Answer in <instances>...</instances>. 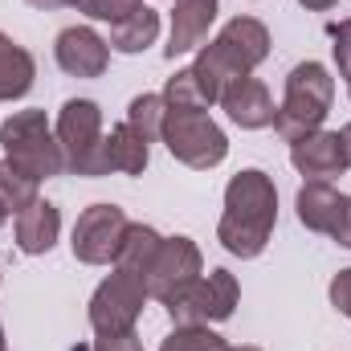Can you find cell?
<instances>
[{
  "mask_svg": "<svg viewBox=\"0 0 351 351\" xmlns=\"http://www.w3.org/2000/svg\"><path fill=\"white\" fill-rule=\"evenodd\" d=\"M278 225V188L262 168H245L225 188V213L217 221V241L225 254L254 262L269 245V233Z\"/></svg>",
  "mask_w": 351,
  "mask_h": 351,
  "instance_id": "cell-1",
  "label": "cell"
},
{
  "mask_svg": "<svg viewBox=\"0 0 351 351\" xmlns=\"http://www.w3.org/2000/svg\"><path fill=\"white\" fill-rule=\"evenodd\" d=\"M269 58V29L258 16H233L225 29L196 49L192 74L208 94V102H221V94L233 86L237 78H250L258 66Z\"/></svg>",
  "mask_w": 351,
  "mask_h": 351,
  "instance_id": "cell-2",
  "label": "cell"
},
{
  "mask_svg": "<svg viewBox=\"0 0 351 351\" xmlns=\"http://www.w3.org/2000/svg\"><path fill=\"white\" fill-rule=\"evenodd\" d=\"M331 102H335V78L323 62H298L290 74H286V94H282V106H278V119H274V131L294 143L311 131H319L331 114Z\"/></svg>",
  "mask_w": 351,
  "mask_h": 351,
  "instance_id": "cell-3",
  "label": "cell"
},
{
  "mask_svg": "<svg viewBox=\"0 0 351 351\" xmlns=\"http://www.w3.org/2000/svg\"><path fill=\"white\" fill-rule=\"evenodd\" d=\"M0 147H4V160H12L16 168H25L37 180H53V176L66 172V156H62V143L45 119V110H12L4 123H0Z\"/></svg>",
  "mask_w": 351,
  "mask_h": 351,
  "instance_id": "cell-4",
  "label": "cell"
},
{
  "mask_svg": "<svg viewBox=\"0 0 351 351\" xmlns=\"http://www.w3.org/2000/svg\"><path fill=\"white\" fill-rule=\"evenodd\" d=\"M53 135L62 143V156H66V172L74 176H106L102 168V110L94 98H70L62 110H58V123H53Z\"/></svg>",
  "mask_w": 351,
  "mask_h": 351,
  "instance_id": "cell-5",
  "label": "cell"
},
{
  "mask_svg": "<svg viewBox=\"0 0 351 351\" xmlns=\"http://www.w3.org/2000/svg\"><path fill=\"white\" fill-rule=\"evenodd\" d=\"M160 143L184 168H196V172H208V168L225 164V156H229V135L204 110H168Z\"/></svg>",
  "mask_w": 351,
  "mask_h": 351,
  "instance_id": "cell-6",
  "label": "cell"
},
{
  "mask_svg": "<svg viewBox=\"0 0 351 351\" xmlns=\"http://www.w3.org/2000/svg\"><path fill=\"white\" fill-rule=\"evenodd\" d=\"M241 302V286L229 269H208V278H196L192 286H184L172 294L164 306L172 315L176 327H208V323H225L233 319Z\"/></svg>",
  "mask_w": 351,
  "mask_h": 351,
  "instance_id": "cell-7",
  "label": "cell"
},
{
  "mask_svg": "<svg viewBox=\"0 0 351 351\" xmlns=\"http://www.w3.org/2000/svg\"><path fill=\"white\" fill-rule=\"evenodd\" d=\"M147 282L127 274V269H110L98 290L90 294V327L94 335H127L135 331L143 306H147Z\"/></svg>",
  "mask_w": 351,
  "mask_h": 351,
  "instance_id": "cell-8",
  "label": "cell"
},
{
  "mask_svg": "<svg viewBox=\"0 0 351 351\" xmlns=\"http://www.w3.org/2000/svg\"><path fill=\"white\" fill-rule=\"evenodd\" d=\"M127 213L119 204H90L86 213L74 221L70 250L82 265H110L119 254V241L127 233Z\"/></svg>",
  "mask_w": 351,
  "mask_h": 351,
  "instance_id": "cell-9",
  "label": "cell"
},
{
  "mask_svg": "<svg viewBox=\"0 0 351 351\" xmlns=\"http://www.w3.org/2000/svg\"><path fill=\"white\" fill-rule=\"evenodd\" d=\"M200 274H204V258H200L196 241L192 237H164L156 262L147 269V294L156 302H168L184 286H192Z\"/></svg>",
  "mask_w": 351,
  "mask_h": 351,
  "instance_id": "cell-10",
  "label": "cell"
},
{
  "mask_svg": "<svg viewBox=\"0 0 351 351\" xmlns=\"http://www.w3.org/2000/svg\"><path fill=\"white\" fill-rule=\"evenodd\" d=\"M53 58H58L62 74H70V78H102L110 66V45L90 25H70L58 33Z\"/></svg>",
  "mask_w": 351,
  "mask_h": 351,
  "instance_id": "cell-11",
  "label": "cell"
},
{
  "mask_svg": "<svg viewBox=\"0 0 351 351\" xmlns=\"http://www.w3.org/2000/svg\"><path fill=\"white\" fill-rule=\"evenodd\" d=\"M290 164L306 180H335V176H343L348 172V156H343L339 131H323L319 127V131L294 139L290 143Z\"/></svg>",
  "mask_w": 351,
  "mask_h": 351,
  "instance_id": "cell-12",
  "label": "cell"
},
{
  "mask_svg": "<svg viewBox=\"0 0 351 351\" xmlns=\"http://www.w3.org/2000/svg\"><path fill=\"white\" fill-rule=\"evenodd\" d=\"M221 110L241 127V131H265L274 127L278 119V106H274V94L265 90L262 78H237L233 86L221 94Z\"/></svg>",
  "mask_w": 351,
  "mask_h": 351,
  "instance_id": "cell-13",
  "label": "cell"
},
{
  "mask_svg": "<svg viewBox=\"0 0 351 351\" xmlns=\"http://www.w3.org/2000/svg\"><path fill=\"white\" fill-rule=\"evenodd\" d=\"M221 12V0H176L172 8V37L164 58H180V53H196L208 41V29Z\"/></svg>",
  "mask_w": 351,
  "mask_h": 351,
  "instance_id": "cell-14",
  "label": "cell"
},
{
  "mask_svg": "<svg viewBox=\"0 0 351 351\" xmlns=\"http://www.w3.org/2000/svg\"><path fill=\"white\" fill-rule=\"evenodd\" d=\"M12 233H16V250L29 254V258H41L58 245V233H62V208L49 204V200H33L25 213H16L12 221Z\"/></svg>",
  "mask_w": 351,
  "mask_h": 351,
  "instance_id": "cell-15",
  "label": "cell"
},
{
  "mask_svg": "<svg viewBox=\"0 0 351 351\" xmlns=\"http://www.w3.org/2000/svg\"><path fill=\"white\" fill-rule=\"evenodd\" d=\"M294 208H298V221L311 229V233H335L339 225V213H343V196L331 188V180H306L294 196Z\"/></svg>",
  "mask_w": 351,
  "mask_h": 351,
  "instance_id": "cell-16",
  "label": "cell"
},
{
  "mask_svg": "<svg viewBox=\"0 0 351 351\" xmlns=\"http://www.w3.org/2000/svg\"><path fill=\"white\" fill-rule=\"evenodd\" d=\"M147 160H152V143H143L127 123L110 127V135L102 139V168H106V176H110V172L143 176Z\"/></svg>",
  "mask_w": 351,
  "mask_h": 351,
  "instance_id": "cell-17",
  "label": "cell"
},
{
  "mask_svg": "<svg viewBox=\"0 0 351 351\" xmlns=\"http://www.w3.org/2000/svg\"><path fill=\"white\" fill-rule=\"evenodd\" d=\"M37 78V62L25 45H16L4 29H0V102H16L33 90Z\"/></svg>",
  "mask_w": 351,
  "mask_h": 351,
  "instance_id": "cell-18",
  "label": "cell"
},
{
  "mask_svg": "<svg viewBox=\"0 0 351 351\" xmlns=\"http://www.w3.org/2000/svg\"><path fill=\"white\" fill-rule=\"evenodd\" d=\"M160 241L164 237L152 225H127V233L119 241V254H114V269H127V274L147 282V269H152L156 254H160Z\"/></svg>",
  "mask_w": 351,
  "mask_h": 351,
  "instance_id": "cell-19",
  "label": "cell"
},
{
  "mask_svg": "<svg viewBox=\"0 0 351 351\" xmlns=\"http://www.w3.org/2000/svg\"><path fill=\"white\" fill-rule=\"evenodd\" d=\"M156 37H160V12L156 8H139V12H131L127 21H119V25H110V49L114 53H143L147 45H156Z\"/></svg>",
  "mask_w": 351,
  "mask_h": 351,
  "instance_id": "cell-20",
  "label": "cell"
},
{
  "mask_svg": "<svg viewBox=\"0 0 351 351\" xmlns=\"http://www.w3.org/2000/svg\"><path fill=\"white\" fill-rule=\"evenodd\" d=\"M164 119H168L164 94H139V98H131V106H127V127H131L143 143L164 139Z\"/></svg>",
  "mask_w": 351,
  "mask_h": 351,
  "instance_id": "cell-21",
  "label": "cell"
},
{
  "mask_svg": "<svg viewBox=\"0 0 351 351\" xmlns=\"http://www.w3.org/2000/svg\"><path fill=\"white\" fill-rule=\"evenodd\" d=\"M37 188H41L37 176H29L25 168H16L12 160H0V200H4V208H8L12 217L25 213L33 200H41Z\"/></svg>",
  "mask_w": 351,
  "mask_h": 351,
  "instance_id": "cell-22",
  "label": "cell"
},
{
  "mask_svg": "<svg viewBox=\"0 0 351 351\" xmlns=\"http://www.w3.org/2000/svg\"><path fill=\"white\" fill-rule=\"evenodd\" d=\"M164 102H168V110H208V106H213L208 94H204V86H200V78L192 74V66H188V70H176L172 78H168Z\"/></svg>",
  "mask_w": 351,
  "mask_h": 351,
  "instance_id": "cell-23",
  "label": "cell"
},
{
  "mask_svg": "<svg viewBox=\"0 0 351 351\" xmlns=\"http://www.w3.org/2000/svg\"><path fill=\"white\" fill-rule=\"evenodd\" d=\"M160 351H233V348L213 327H176L172 335L160 343Z\"/></svg>",
  "mask_w": 351,
  "mask_h": 351,
  "instance_id": "cell-24",
  "label": "cell"
},
{
  "mask_svg": "<svg viewBox=\"0 0 351 351\" xmlns=\"http://www.w3.org/2000/svg\"><path fill=\"white\" fill-rule=\"evenodd\" d=\"M74 8H78V12H86L90 21L119 25V21H127L131 12H139V8H143V0H78Z\"/></svg>",
  "mask_w": 351,
  "mask_h": 351,
  "instance_id": "cell-25",
  "label": "cell"
},
{
  "mask_svg": "<svg viewBox=\"0 0 351 351\" xmlns=\"http://www.w3.org/2000/svg\"><path fill=\"white\" fill-rule=\"evenodd\" d=\"M331 53H335V66H339V74L351 78V21H339V25H331Z\"/></svg>",
  "mask_w": 351,
  "mask_h": 351,
  "instance_id": "cell-26",
  "label": "cell"
},
{
  "mask_svg": "<svg viewBox=\"0 0 351 351\" xmlns=\"http://www.w3.org/2000/svg\"><path fill=\"white\" fill-rule=\"evenodd\" d=\"M331 306H335L343 319H351V265L331 278Z\"/></svg>",
  "mask_w": 351,
  "mask_h": 351,
  "instance_id": "cell-27",
  "label": "cell"
},
{
  "mask_svg": "<svg viewBox=\"0 0 351 351\" xmlns=\"http://www.w3.org/2000/svg\"><path fill=\"white\" fill-rule=\"evenodd\" d=\"M90 351H143V343L135 331H127V335H98Z\"/></svg>",
  "mask_w": 351,
  "mask_h": 351,
  "instance_id": "cell-28",
  "label": "cell"
},
{
  "mask_svg": "<svg viewBox=\"0 0 351 351\" xmlns=\"http://www.w3.org/2000/svg\"><path fill=\"white\" fill-rule=\"evenodd\" d=\"M343 250H351V196H343V213H339V225H335V233H331Z\"/></svg>",
  "mask_w": 351,
  "mask_h": 351,
  "instance_id": "cell-29",
  "label": "cell"
},
{
  "mask_svg": "<svg viewBox=\"0 0 351 351\" xmlns=\"http://www.w3.org/2000/svg\"><path fill=\"white\" fill-rule=\"evenodd\" d=\"M25 4H33V8H41V12H53V8H74L78 0H25Z\"/></svg>",
  "mask_w": 351,
  "mask_h": 351,
  "instance_id": "cell-30",
  "label": "cell"
},
{
  "mask_svg": "<svg viewBox=\"0 0 351 351\" xmlns=\"http://www.w3.org/2000/svg\"><path fill=\"white\" fill-rule=\"evenodd\" d=\"M298 4H302L306 12H327V8H335L339 0H298Z\"/></svg>",
  "mask_w": 351,
  "mask_h": 351,
  "instance_id": "cell-31",
  "label": "cell"
},
{
  "mask_svg": "<svg viewBox=\"0 0 351 351\" xmlns=\"http://www.w3.org/2000/svg\"><path fill=\"white\" fill-rule=\"evenodd\" d=\"M339 143H343V156H348V168H351V123L339 131Z\"/></svg>",
  "mask_w": 351,
  "mask_h": 351,
  "instance_id": "cell-32",
  "label": "cell"
},
{
  "mask_svg": "<svg viewBox=\"0 0 351 351\" xmlns=\"http://www.w3.org/2000/svg\"><path fill=\"white\" fill-rule=\"evenodd\" d=\"M4 221H8V208H4V200H0V225H4Z\"/></svg>",
  "mask_w": 351,
  "mask_h": 351,
  "instance_id": "cell-33",
  "label": "cell"
},
{
  "mask_svg": "<svg viewBox=\"0 0 351 351\" xmlns=\"http://www.w3.org/2000/svg\"><path fill=\"white\" fill-rule=\"evenodd\" d=\"M0 351H8V343H4V327H0Z\"/></svg>",
  "mask_w": 351,
  "mask_h": 351,
  "instance_id": "cell-34",
  "label": "cell"
},
{
  "mask_svg": "<svg viewBox=\"0 0 351 351\" xmlns=\"http://www.w3.org/2000/svg\"><path fill=\"white\" fill-rule=\"evenodd\" d=\"M233 351H262V348H233Z\"/></svg>",
  "mask_w": 351,
  "mask_h": 351,
  "instance_id": "cell-35",
  "label": "cell"
},
{
  "mask_svg": "<svg viewBox=\"0 0 351 351\" xmlns=\"http://www.w3.org/2000/svg\"><path fill=\"white\" fill-rule=\"evenodd\" d=\"M348 94H351V78H348Z\"/></svg>",
  "mask_w": 351,
  "mask_h": 351,
  "instance_id": "cell-36",
  "label": "cell"
}]
</instances>
